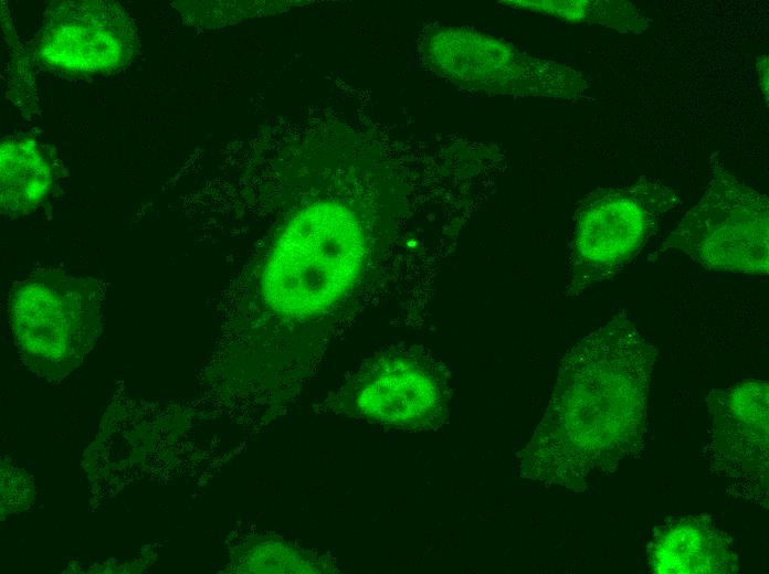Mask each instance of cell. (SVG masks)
I'll return each instance as SVG.
<instances>
[{
	"instance_id": "6da1fadb",
	"label": "cell",
	"mask_w": 769,
	"mask_h": 574,
	"mask_svg": "<svg viewBox=\"0 0 769 574\" xmlns=\"http://www.w3.org/2000/svg\"><path fill=\"white\" fill-rule=\"evenodd\" d=\"M655 357L625 312L576 342L520 453L522 477L579 491L638 454Z\"/></svg>"
},
{
	"instance_id": "7a4b0ae2",
	"label": "cell",
	"mask_w": 769,
	"mask_h": 574,
	"mask_svg": "<svg viewBox=\"0 0 769 574\" xmlns=\"http://www.w3.org/2000/svg\"><path fill=\"white\" fill-rule=\"evenodd\" d=\"M366 255L362 225L347 205L310 203L287 221L266 257L263 299L288 318L323 313L356 285Z\"/></svg>"
},
{
	"instance_id": "3957f363",
	"label": "cell",
	"mask_w": 769,
	"mask_h": 574,
	"mask_svg": "<svg viewBox=\"0 0 769 574\" xmlns=\"http://www.w3.org/2000/svg\"><path fill=\"white\" fill-rule=\"evenodd\" d=\"M8 319L15 344L38 374L59 380L97 340L104 317L101 284L61 269L34 273L12 285Z\"/></svg>"
},
{
	"instance_id": "277c9868",
	"label": "cell",
	"mask_w": 769,
	"mask_h": 574,
	"mask_svg": "<svg viewBox=\"0 0 769 574\" xmlns=\"http://www.w3.org/2000/svg\"><path fill=\"white\" fill-rule=\"evenodd\" d=\"M677 202L672 188L646 179L591 193L576 217L566 268L567 294L579 296L620 273Z\"/></svg>"
},
{
	"instance_id": "5b68a950",
	"label": "cell",
	"mask_w": 769,
	"mask_h": 574,
	"mask_svg": "<svg viewBox=\"0 0 769 574\" xmlns=\"http://www.w3.org/2000/svg\"><path fill=\"white\" fill-rule=\"evenodd\" d=\"M419 51L431 72L467 92L569 98L586 88L577 71L471 28H428Z\"/></svg>"
},
{
	"instance_id": "8992f818",
	"label": "cell",
	"mask_w": 769,
	"mask_h": 574,
	"mask_svg": "<svg viewBox=\"0 0 769 574\" xmlns=\"http://www.w3.org/2000/svg\"><path fill=\"white\" fill-rule=\"evenodd\" d=\"M665 245L706 269L768 274V199L736 177L715 172Z\"/></svg>"
},
{
	"instance_id": "52a82bcc",
	"label": "cell",
	"mask_w": 769,
	"mask_h": 574,
	"mask_svg": "<svg viewBox=\"0 0 769 574\" xmlns=\"http://www.w3.org/2000/svg\"><path fill=\"white\" fill-rule=\"evenodd\" d=\"M351 413L400 429H435L445 423L449 375L425 354L392 352L372 360L351 389Z\"/></svg>"
},
{
	"instance_id": "ba28073f",
	"label": "cell",
	"mask_w": 769,
	"mask_h": 574,
	"mask_svg": "<svg viewBox=\"0 0 769 574\" xmlns=\"http://www.w3.org/2000/svg\"><path fill=\"white\" fill-rule=\"evenodd\" d=\"M136 45L135 25L118 3L61 1L45 13L36 51L53 68L89 75L124 66L131 60Z\"/></svg>"
},
{
	"instance_id": "9c48e42d",
	"label": "cell",
	"mask_w": 769,
	"mask_h": 574,
	"mask_svg": "<svg viewBox=\"0 0 769 574\" xmlns=\"http://www.w3.org/2000/svg\"><path fill=\"white\" fill-rule=\"evenodd\" d=\"M714 428H719L720 449L729 447L724 456L742 472L767 475L768 455V383L761 380L744 381L717 392L708 398Z\"/></svg>"
},
{
	"instance_id": "30bf717a",
	"label": "cell",
	"mask_w": 769,
	"mask_h": 574,
	"mask_svg": "<svg viewBox=\"0 0 769 574\" xmlns=\"http://www.w3.org/2000/svg\"><path fill=\"white\" fill-rule=\"evenodd\" d=\"M655 573H726L733 564L731 551L720 534L697 519L668 524L650 548Z\"/></svg>"
},
{
	"instance_id": "8fae6325",
	"label": "cell",
	"mask_w": 769,
	"mask_h": 574,
	"mask_svg": "<svg viewBox=\"0 0 769 574\" xmlns=\"http://www.w3.org/2000/svg\"><path fill=\"white\" fill-rule=\"evenodd\" d=\"M0 174L1 213L13 217L35 209L53 184L49 162L29 139L1 141Z\"/></svg>"
},
{
	"instance_id": "7c38bea8",
	"label": "cell",
	"mask_w": 769,
	"mask_h": 574,
	"mask_svg": "<svg viewBox=\"0 0 769 574\" xmlns=\"http://www.w3.org/2000/svg\"><path fill=\"white\" fill-rule=\"evenodd\" d=\"M504 6L525 8L569 21L604 23L602 17L610 15L614 2L599 1H501Z\"/></svg>"
}]
</instances>
